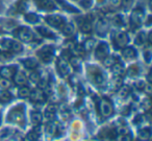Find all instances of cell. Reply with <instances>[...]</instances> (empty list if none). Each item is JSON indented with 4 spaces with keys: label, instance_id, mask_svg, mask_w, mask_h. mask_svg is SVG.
I'll list each match as a JSON object with an SVG mask.
<instances>
[{
    "label": "cell",
    "instance_id": "1",
    "mask_svg": "<svg viewBox=\"0 0 152 141\" xmlns=\"http://www.w3.org/2000/svg\"><path fill=\"white\" fill-rule=\"evenodd\" d=\"M7 118H9L10 121H14L16 123H20V122L24 121V109L22 105L12 110Z\"/></svg>",
    "mask_w": 152,
    "mask_h": 141
},
{
    "label": "cell",
    "instance_id": "2",
    "mask_svg": "<svg viewBox=\"0 0 152 141\" xmlns=\"http://www.w3.org/2000/svg\"><path fill=\"white\" fill-rule=\"evenodd\" d=\"M99 109H100V113H101V115L104 118L110 117L113 114V105L107 98L101 99V101L99 103Z\"/></svg>",
    "mask_w": 152,
    "mask_h": 141
},
{
    "label": "cell",
    "instance_id": "3",
    "mask_svg": "<svg viewBox=\"0 0 152 141\" xmlns=\"http://www.w3.org/2000/svg\"><path fill=\"white\" fill-rule=\"evenodd\" d=\"M144 21V11L141 7L133 10V12L131 13L130 16V22L131 24H133L134 26H139L143 23Z\"/></svg>",
    "mask_w": 152,
    "mask_h": 141
},
{
    "label": "cell",
    "instance_id": "4",
    "mask_svg": "<svg viewBox=\"0 0 152 141\" xmlns=\"http://www.w3.org/2000/svg\"><path fill=\"white\" fill-rule=\"evenodd\" d=\"M18 38L23 42H31L34 40V32L27 27H22L18 30Z\"/></svg>",
    "mask_w": 152,
    "mask_h": 141
},
{
    "label": "cell",
    "instance_id": "5",
    "mask_svg": "<svg viewBox=\"0 0 152 141\" xmlns=\"http://www.w3.org/2000/svg\"><path fill=\"white\" fill-rule=\"evenodd\" d=\"M53 52H54V48H53L52 46H49L48 45V46H44L42 49H40V50L38 51V55L42 58L43 61L49 62L52 59Z\"/></svg>",
    "mask_w": 152,
    "mask_h": 141
},
{
    "label": "cell",
    "instance_id": "6",
    "mask_svg": "<svg viewBox=\"0 0 152 141\" xmlns=\"http://www.w3.org/2000/svg\"><path fill=\"white\" fill-rule=\"evenodd\" d=\"M110 52V48L106 43H100L95 49V57L97 59H103L106 55H108Z\"/></svg>",
    "mask_w": 152,
    "mask_h": 141
},
{
    "label": "cell",
    "instance_id": "7",
    "mask_svg": "<svg viewBox=\"0 0 152 141\" xmlns=\"http://www.w3.org/2000/svg\"><path fill=\"white\" fill-rule=\"evenodd\" d=\"M128 41H129L128 36H127L125 32H119V34H117V36L115 37V44H116V46L119 47V48L127 46Z\"/></svg>",
    "mask_w": 152,
    "mask_h": 141
},
{
    "label": "cell",
    "instance_id": "8",
    "mask_svg": "<svg viewBox=\"0 0 152 141\" xmlns=\"http://www.w3.org/2000/svg\"><path fill=\"white\" fill-rule=\"evenodd\" d=\"M46 21L48 22V24H50L51 26L53 27H61L64 23V19L58 15H51V16H48L46 18Z\"/></svg>",
    "mask_w": 152,
    "mask_h": 141
},
{
    "label": "cell",
    "instance_id": "9",
    "mask_svg": "<svg viewBox=\"0 0 152 141\" xmlns=\"http://www.w3.org/2000/svg\"><path fill=\"white\" fill-rule=\"evenodd\" d=\"M29 97L32 101H37V103H40L43 101L45 98V95L43 93V91L41 89H34V90H30Z\"/></svg>",
    "mask_w": 152,
    "mask_h": 141
},
{
    "label": "cell",
    "instance_id": "10",
    "mask_svg": "<svg viewBox=\"0 0 152 141\" xmlns=\"http://www.w3.org/2000/svg\"><path fill=\"white\" fill-rule=\"evenodd\" d=\"M57 68H58L59 73L63 76H67L69 74V65L64 59H61L57 62Z\"/></svg>",
    "mask_w": 152,
    "mask_h": 141
},
{
    "label": "cell",
    "instance_id": "11",
    "mask_svg": "<svg viewBox=\"0 0 152 141\" xmlns=\"http://www.w3.org/2000/svg\"><path fill=\"white\" fill-rule=\"evenodd\" d=\"M122 55L125 59L127 60H132L137 57V51L133 47H130V46H125L122 50Z\"/></svg>",
    "mask_w": 152,
    "mask_h": 141
},
{
    "label": "cell",
    "instance_id": "12",
    "mask_svg": "<svg viewBox=\"0 0 152 141\" xmlns=\"http://www.w3.org/2000/svg\"><path fill=\"white\" fill-rule=\"evenodd\" d=\"M13 78H14L15 84L20 87L25 86V85L27 84V78H25V75H24L22 72H17V73H15L13 75Z\"/></svg>",
    "mask_w": 152,
    "mask_h": 141
},
{
    "label": "cell",
    "instance_id": "13",
    "mask_svg": "<svg viewBox=\"0 0 152 141\" xmlns=\"http://www.w3.org/2000/svg\"><path fill=\"white\" fill-rule=\"evenodd\" d=\"M14 70H15L14 67H2L0 69V75H1V78H11L15 74Z\"/></svg>",
    "mask_w": 152,
    "mask_h": 141
},
{
    "label": "cell",
    "instance_id": "14",
    "mask_svg": "<svg viewBox=\"0 0 152 141\" xmlns=\"http://www.w3.org/2000/svg\"><path fill=\"white\" fill-rule=\"evenodd\" d=\"M40 135H41V126H39V124H38V126L34 128V130L27 135V139L29 141H37L39 139V137H40Z\"/></svg>",
    "mask_w": 152,
    "mask_h": 141
},
{
    "label": "cell",
    "instance_id": "15",
    "mask_svg": "<svg viewBox=\"0 0 152 141\" xmlns=\"http://www.w3.org/2000/svg\"><path fill=\"white\" fill-rule=\"evenodd\" d=\"M39 3H40L41 9L47 10V11H52V10L55 9L54 3H53L51 0H40Z\"/></svg>",
    "mask_w": 152,
    "mask_h": 141
},
{
    "label": "cell",
    "instance_id": "16",
    "mask_svg": "<svg viewBox=\"0 0 152 141\" xmlns=\"http://www.w3.org/2000/svg\"><path fill=\"white\" fill-rule=\"evenodd\" d=\"M112 69H113V72L116 76H122L123 74L125 73V70H124V67H123L121 64L119 63H115L114 65L112 66Z\"/></svg>",
    "mask_w": 152,
    "mask_h": 141
},
{
    "label": "cell",
    "instance_id": "17",
    "mask_svg": "<svg viewBox=\"0 0 152 141\" xmlns=\"http://www.w3.org/2000/svg\"><path fill=\"white\" fill-rule=\"evenodd\" d=\"M92 82L97 86H101L104 84V76L100 72H96L92 75Z\"/></svg>",
    "mask_w": 152,
    "mask_h": 141
},
{
    "label": "cell",
    "instance_id": "18",
    "mask_svg": "<svg viewBox=\"0 0 152 141\" xmlns=\"http://www.w3.org/2000/svg\"><path fill=\"white\" fill-rule=\"evenodd\" d=\"M30 119H31V122L34 124H40L43 120V115L40 113V112H32L31 115H30Z\"/></svg>",
    "mask_w": 152,
    "mask_h": 141
},
{
    "label": "cell",
    "instance_id": "19",
    "mask_svg": "<svg viewBox=\"0 0 152 141\" xmlns=\"http://www.w3.org/2000/svg\"><path fill=\"white\" fill-rule=\"evenodd\" d=\"M23 64L27 69L34 70L38 67V62L36 61L34 59H26L23 61Z\"/></svg>",
    "mask_w": 152,
    "mask_h": 141
},
{
    "label": "cell",
    "instance_id": "20",
    "mask_svg": "<svg viewBox=\"0 0 152 141\" xmlns=\"http://www.w3.org/2000/svg\"><path fill=\"white\" fill-rule=\"evenodd\" d=\"M12 98H13V96H12V94L10 92H7V91H1L0 92V101L3 103H10V101L12 100Z\"/></svg>",
    "mask_w": 152,
    "mask_h": 141
},
{
    "label": "cell",
    "instance_id": "21",
    "mask_svg": "<svg viewBox=\"0 0 152 141\" xmlns=\"http://www.w3.org/2000/svg\"><path fill=\"white\" fill-rule=\"evenodd\" d=\"M61 30H63L64 35L70 37V36H72V35L74 34V26L72 25L71 23H67V24H65V25L63 26Z\"/></svg>",
    "mask_w": 152,
    "mask_h": 141
},
{
    "label": "cell",
    "instance_id": "22",
    "mask_svg": "<svg viewBox=\"0 0 152 141\" xmlns=\"http://www.w3.org/2000/svg\"><path fill=\"white\" fill-rule=\"evenodd\" d=\"M150 137H151V133H150L149 128H143V130L140 131L139 133V138L141 140H149Z\"/></svg>",
    "mask_w": 152,
    "mask_h": 141
},
{
    "label": "cell",
    "instance_id": "23",
    "mask_svg": "<svg viewBox=\"0 0 152 141\" xmlns=\"http://www.w3.org/2000/svg\"><path fill=\"white\" fill-rule=\"evenodd\" d=\"M103 65L105 67H112L115 63H116V59L113 55H106L105 58H103Z\"/></svg>",
    "mask_w": 152,
    "mask_h": 141
},
{
    "label": "cell",
    "instance_id": "24",
    "mask_svg": "<svg viewBox=\"0 0 152 141\" xmlns=\"http://www.w3.org/2000/svg\"><path fill=\"white\" fill-rule=\"evenodd\" d=\"M46 131L48 134L54 135L57 131V123L56 122H50L46 125Z\"/></svg>",
    "mask_w": 152,
    "mask_h": 141
},
{
    "label": "cell",
    "instance_id": "25",
    "mask_svg": "<svg viewBox=\"0 0 152 141\" xmlns=\"http://www.w3.org/2000/svg\"><path fill=\"white\" fill-rule=\"evenodd\" d=\"M38 30L43 37L45 38H53L54 35L53 32H51V30H49L48 28H45V27H38Z\"/></svg>",
    "mask_w": 152,
    "mask_h": 141
},
{
    "label": "cell",
    "instance_id": "26",
    "mask_svg": "<svg viewBox=\"0 0 152 141\" xmlns=\"http://www.w3.org/2000/svg\"><path fill=\"white\" fill-rule=\"evenodd\" d=\"M30 94V89L26 86H22V88L19 89V96L21 98H26V97H29Z\"/></svg>",
    "mask_w": 152,
    "mask_h": 141
},
{
    "label": "cell",
    "instance_id": "27",
    "mask_svg": "<svg viewBox=\"0 0 152 141\" xmlns=\"http://www.w3.org/2000/svg\"><path fill=\"white\" fill-rule=\"evenodd\" d=\"M11 49L14 52H20V51H22V49H23V46H22V44L19 41H12Z\"/></svg>",
    "mask_w": 152,
    "mask_h": 141
},
{
    "label": "cell",
    "instance_id": "28",
    "mask_svg": "<svg viewBox=\"0 0 152 141\" xmlns=\"http://www.w3.org/2000/svg\"><path fill=\"white\" fill-rule=\"evenodd\" d=\"M119 96L121 97V98H125V97L128 96V94L130 93V88H129L128 86H123L120 88V90H119Z\"/></svg>",
    "mask_w": 152,
    "mask_h": 141
},
{
    "label": "cell",
    "instance_id": "29",
    "mask_svg": "<svg viewBox=\"0 0 152 141\" xmlns=\"http://www.w3.org/2000/svg\"><path fill=\"white\" fill-rule=\"evenodd\" d=\"M93 28V25H92L91 21H88V20H85L83 23L80 25V30H83V32H90Z\"/></svg>",
    "mask_w": 152,
    "mask_h": 141
},
{
    "label": "cell",
    "instance_id": "30",
    "mask_svg": "<svg viewBox=\"0 0 152 141\" xmlns=\"http://www.w3.org/2000/svg\"><path fill=\"white\" fill-rule=\"evenodd\" d=\"M94 46H95V41H94L93 39H89V40H87L85 43H83V45L85 51L92 50V49L94 48Z\"/></svg>",
    "mask_w": 152,
    "mask_h": 141
},
{
    "label": "cell",
    "instance_id": "31",
    "mask_svg": "<svg viewBox=\"0 0 152 141\" xmlns=\"http://www.w3.org/2000/svg\"><path fill=\"white\" fill-rule=\"evenodd\" d=\"M147 38H146V35L144 32H139L135 37V44L137 45H143L146 42Z\"/></svg>",
    "mask_w": 152,
    "mask_h": 141
},
{
    "label": "cell",
    "instance_id": "32",
    "mask_svg": "<svg viewBox=\"0 0 152 141\" xmlns=\"http://www.w3.org/2000/svg\"><path fill=\"white\" fill-rule=\"evenodd\" d=\"M72 50H73L74 55H77V57H78V55H83V53L86 52L85 49H83V47L81 46V45H75V46L73 47V49H72Z\"/></svg>",
    "mask_w": 152,
    "mask_h": 141
},
{
    "label": "cell",
    "instance_id": "33",
    "mask_svg": "<svg viewBox=\"0 0 152 141\" xmlns=\"http://www.w3.org/2000/svg\"><path fill=\"white\" fill-rule=\"evenodd\" d=\"M70 64H71V65L73 66V67L77 68L81 64L80 58H78L77 55H76V57H72L71 59H70Z\"/></svg>",
    "mask_w": 152,
    "mask_h": 141
},
{
    "label": "cell",
    "instance_id": "34",
    "mask_svg": "<svg viewBox=\"0 0 152 141\" xmlns=\"http://www.w3.org/2000/svg\"><path fill=\"white\" fill-rule=\"evenodd\" d=\"M117 135H126V134H129V128L125 125H120L116 131Z\"/></svg>",
    "mask_w": 152,
    "mask_h": 141
},
{
    "label": "cell",
    "instance_id": "35",
    "mask_svg": "<svg viewBox=\"0 0 152 141\" xmlns=\"http://www.w3.org/2000/svg\"><path fill=\"white\" fill-rule=\"evenodd\" d=\"M107 28V23L105 21H99L97 24V30L99 32H104Z\"/></svg>",
    "mask_w": 152,
    "mask_h": 141
},
{
    "label": "cell",
    "instance_id": "36",
    "mask_svg": "<svg viewBox=\"0 0 152 141\" xmlns=\"http://www.w3.org/2000/svg\"><path fill=\"white\" fill-rule=\"evenodd\" d=\"M12 135V131L10 128H5L2 132L0 133V140H4V139H7L10 136Z\"/></svg>",
    "mask_w": 152,
    "mask_h": 141
},
{
    "label": "cell",
    "instance_id": "37",
    "mask_svg": "<svg viewBox=\"0 0 152 141\" xmlns=\"http://www.w3.org/2000/svg\"><path fill=\"white\" fill-rule=\"evenodd\" d=\"M0 87L3 89L10 88L11 87V82L9 80V78H0Z\"/></svg>",
    "mask_w": 152,
    "mask_h": 141
},
{
    "label": "cell",
    "instance_id": "38",
    "mask_svg": "<svg viewBox=\"0 0 152 141\" xmlns=\"http://www.w3.org/2000/svg\"><path fill=\"white\" fill-rule=\"evenodd\" d=\"M25 19L27 20L28 22H30V23H34V22L38 21V17H37L34 14L30 13V14H27V15L25 16Z\"/></svg>",
    "mask_w": 152,
    "mask_h": 141
},
{
    "label": "cell",
    "instance_id": "39",
    "mask_svg": "<svg viewBox=\"0 0 152 141\" xmlns=\"http://www.w3.org/2000/svg\"><path fill=\"white\" fill-rule=\"evenodd\" d=\"M29 78H30V80L31 82H34V83H38L39 80H41V75H40V73L39 72H32L31 74H30V76H29Z\"/></svg>",
    "mask_w": 152,
    "mask_h": 141
},
{
    "label": "cell",
    "instance_id": "40",
    "mask_svg": "<svg viewBox=\"0 0 152 141\" xmlns=\"http://www.w3.org/2000/svg\"><path fill=\"white\" fill-rule=\"evenodd\" d=\"M128 75L129 76H135L137 75V73H139V69L137 68V66H131L130 68L128 69Z\"/></svg>",
    "mask_w": 152,
    "mask_h": 141
},
{
    "label": "cell",
    "instance_id": "41",
    "mask_svg": "<svg viewBox=\"0 0 152 141\" xmlns=\"http://www.w3.org/2000/svg\"><path fill=\"white\" fill-rule=\"evenodd\" d=\"M145 86H146V83H145V80H137V82H134V87L137 89L142 90V89L145 88Z\"/></svg>",
    "mask_w": 152,
    "mask_h": 141
},
{
    "label": "cell",
    "instance_id": "42",
    "mask_svg": "<svg viewBox=\"0 0 152 141\" xmlns=\"http://www.w3.org/2000/svg\"><path fill=\"white\" fill-rule=\"evenodd\" d=\"M1 45H2V47L4 48V50H9V49H11L12 41L10 40V39H5V40H3V41H2Z\"/></svg>",
    "mask_w": 152,
    "mask_h": 141
},
{
    "label": "cell",
    "instance_id": "43",
    "mask_svg": "<svg viewBox=\"0 0 152 141\" xmlns=\"http://www.w3.org/2000/svg\"><path fill=\"white\" fill-rule=\"evenodd\" d=\"M38 87L41 90H44V89H46L48 87V82L46 80H40L38 82Z\"/></svg>",
    "mask_w": 152,
    "mask_h": 141
},
{
    "label": "cell",
    "instance_id": "44",
    "mask_svg": "<svg viewBox=\"0 0 152 141\" xmlns=\"http://www.w3.org/2000/svg\"><path fill=\"white\" fill-rule=\"evenodd\" d=\"M118 141H132V139H131L130 135L126 134V135H121V136L119 137Z\"/></svg>",
    "mask_w": 152,
    "mask_h": 141
},
{
    "label": "cell",
    "instance_id": "45",
    "mask_svg": "<svg viewBox=\"0 0 152 141\" xmlns=\"http://www.w3.org/2000/svg\"><path fill=\"white\" fill-rule=\"evenodd\" d=\"M56 110H57L56 106H55V105H50V106H48V107H47L46 112H49V113H53V114H54L55 112H56Z\"/></svg>",
    "mask_w": 152,
    "mask_h": 141
},
{
    "label": "cell",
    "instance_id": "46",
    "mask_svg": "<svg viewBox=\"0 0 152 141\" xmlns=\"http://www.w3.org/2000/svg\"><path fill=\"white\" fill-rule=\"evenodd\" d=\"M81 4L85 7H90L92 5V0H83V1H81Z\"/></svg>",
    "mask_w": 152,
    "mask_h": 141
},
{
    "label": "cell",
    "instance_id": "47",
    "mask_svg": "<svg viewBox=\"0 0 152 141\" xmlns=\"http://www.w3.org/2000/svg\"><path fill=\"white\" fill-rule=\"evenodd\" d=\"M110 2L114 7H119L122 3V0H110Z\"/></svg>",
    "mask_w": 152,
    "mask_h": 141
},
{
    "label": "cell",
    "instance_id": "48",
    "mask_svg": "<svg viewBox=\"0 0 152 141\" xmlns=\"http://www.w3.org/2000/svg\"><path fill=\"white\" fill-rule=\"evenodd\" d=\"M45 117H46L47 119L51 120V119H53V118H54V114L49 113V112H46V113H45Z\"/></svg>",
    "mask_w": 152,
    "mask_h": 141
},
{
    "label": "cell",
    "instance_id": "49",
    "mask_svg": "<svg viewBox=\"0 0 152 141\" xmlns=\"http://www.w3.org/2000/svg\"><path fill=\"white\" fill-rule=\"evenodd\" d=\"M151 89H152V87H151V84H150V83L147 85V86H145V91H146V92H147L149 95L151 94Z\"/></svg>",
    "mask_w": 152,
    "mask_h": 141
},
{
    "label": "cell",
    "instance_id": "50",
    "mask_svg": "<svg viewBox=\"0 0 152 141\" xmlns=\"http://www.w3.org/2000/svg\"><path fill=\"white\" fill-rule=\"evenodd\" d=\"M122 3L125 7H130L131 3H132V0H122Z\"/></svg>",
    "mask_w": 152,
    "mask_h": 141
},
{
    "label": "cell",
    "instance_id": "51",
    "mask_svg": "<svg viewBox=\"0 0 152 141\" xmlns=\"http://www.w3.org/2000/svg\"><path fill=\"white\" fill-rule=\"evenodd\" d=\"M144 57H146V60H147V62H149L150 59H151V51L148 50L147 53H145V55H144Z\"/></svg>",
    "mask_w": 152,
    "mask_h": 141
},
{
    "label": "cell",
    "instance_id": "52",
    "mask_svg": "<svg viewBox=\"0 0 152 141\" xmlns=\"http://www.w3.org/2000/svg\"><path fill=\"white\" fill-rule=\"evenodd\" d=\"M148 80H149V83L151 82V74H149V75H148Z\"/></svg>",
    "mask_w": 152,
    "mask_h": 141
},
{
    "label": "cell",
    "instance_id": "53",
    "mask_svg": "<svg viewBox=\"0 0 152 141\" xmlns=\"http://www.w3.org/2000/svg\"><path fill=\"white\" fill-rule=\"evenodd\" d=\"M101 1H102V0H99V2H101ZM103 1H104V0H103Z\"/></svg>",
    "mask_w": 152,
    "mask_h": 141
},
{
    "label": "cell",
    "instance_id": "54",
    "mask_svg": "<svg viewBox=\"0 0 152 141\" xmlns=\"http://www.w3.org/2000/svg\"><path fill=\"white\" fill-rule=\"evenodd\" d=\"M36 1H38V2H39V1H40V0H36Z\"/></svg>",
    "mask_w": 152,
    "mask_h": 141
},
{
    "label": "cell",
    "instance_id": "55",
    "mask_svg": "<svg viewBox=\"0 0 152 141\" xmlns=\"http://www.w3.org/2000/svg\"><path fill=\"white\" fill-rule=\"evenodd\" d=\"M0 118H1V115H0Z\"/></svg>",
    "mask_w": 152,
    "mask_h": 141
}]
</instances>
